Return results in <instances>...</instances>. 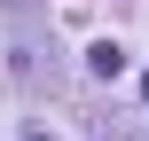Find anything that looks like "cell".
<instances>
[{"label":"cell","mask_w":149,"mask_h":141,"mask_svg":"<svg viewBox=\"0 0 149 141\" xmlns=\"http://www.w3.org/2000/svg\"><path fill=\"white\" fill-rule=\"evenodd\" d=\"M86 71H94V78H118V71H126V47H118V39H94V47H86Z\"/></svg>","instance_id":"obj_1"},{"label":"cell","mask_w":149,"mask_h":141,"mask_svg":"<svg viewBox=\"0 0 149 141\" xmlns=\"http://www.w3.org/2000/svg\"><path fill=\"white\" fill-rule=\"evenodd\" d=\"M24 141H55V133H47V126H31V133H24Z\"/></svg>","instance_id":"obj_2"},{"label":"cell","mask_w":149,"mask_h":141,"mask_svg":"<svg viewBox=\"0 0 149 141\" xmlns=\"http://www.w3.org/2000/svg\"><path fill=\"white\" fill-rule=\"evenodd\" d=\"M141 102H149V78H141Z\"/></svg>","instance_id":"obj_3"}]
</instances>
